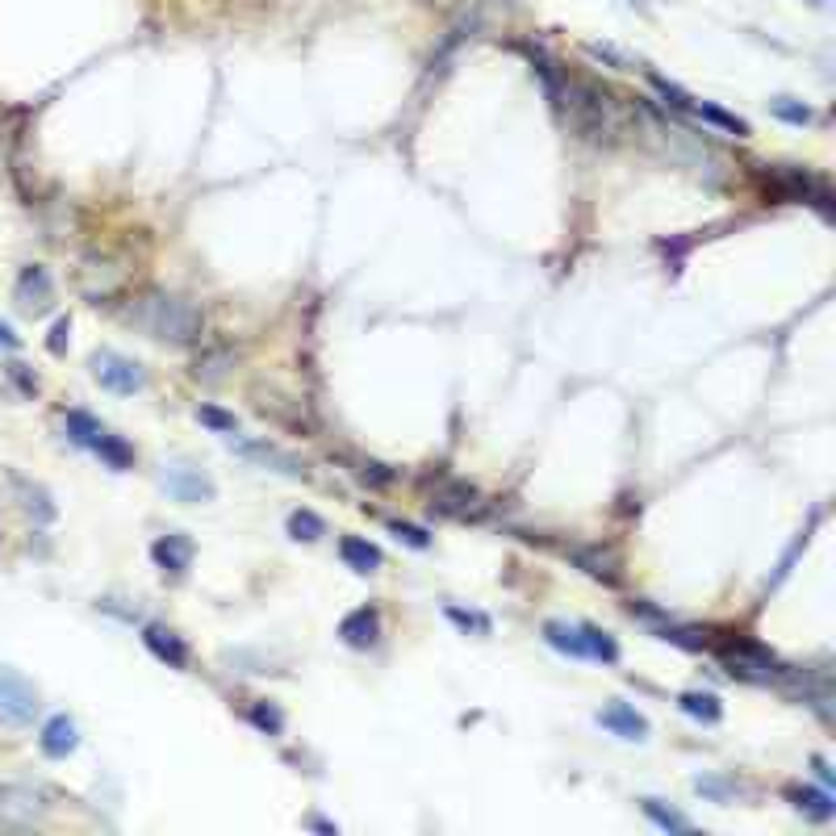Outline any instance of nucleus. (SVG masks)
<instances>
[{"label":"nucleus","instance_id":"f257e3e1","mask_svg":"<svg viewBox=\"0 0 836 836\" xmlns=\"http://www.w3.org/2000/svg\"><path fill=\"white\" fill-rule=\"evenodd\" d=\"M130 322L138 331H147L151 339L159 343H197L201 331H205V322H201V310L193 306V301H184V297H172V293H143L134 301V310H130Z\"/></svg>","mask_w":836,"mask_h":836},{"label":"nucleus","instance_id":"f03ea898","mask_svg":"<svg viewBox=\"0 0 836 836\" xmlns=\"http://www.w3.org/2000/svg\"><path fill=\"white\" fill-rule=\"evenodd\" d=\"M38 690L17 669L0 665V728H30L38 715Z\"/></svg>","mask_w":836,"mask_h":836},{"label":"nucleus","instance_id":"7ed1b4c3","mask_svg":"<svg viewBox=\"0 0 836 836\" xmlns=\"http://www.w3.org/2000/svg\"><path fill=\"white\" fill-rule=\"evenodd\" d=\"M46 816V799L42 791L26 782H5L0 786V824L5 828H30Z\"/></svg>","mask_w":836,"mask_h":836},{"label":"nucleus","instance_id":"20e7f679","mask_svg":"<svg viewBox=\"0 0 836 836\" xmlns=\"http://www.w3.org/2000/svg\"><path fill=\"white\" fill-rule=\"evenodd\" d=\"M92 377H97L109 393H122V398H130V393H138L147 385L143 368H138L130 356H118V352H97V356H92Z\"/></svg>","mask_w":836,"mask_h":836},{"label":"nucleus","instance_id":"39448f33","mask_svg":"<svg viewBox=\"0 0 836 836\" xmlns=\"http://www.w3.org/2000/svg\"><path fill=\"white\" fill-rule=\"evenodd\" d=\"M159 485L184 506H197V502H214L218 498V485L209 481L201 469H189V464H164L159 473Z\"/></svg>","mask_w":836,"mask_h":836},{"label":"nucleus","instance_id":"423d86ee","mask_svg":"<svg viewBox=\"0 0 836 836\" xmlns=\"http://www.w3.org/2000/svg\"><path fill=\"white\" fill-rule=\"evenodd\" d=\"M724 669L732 678H745V682H778L786 678V669L765 653V648H753V644H736L724 653Z\"/></svg>","mask_w":836,"mask_h":836},{"label":"nucleus","instance_id":"0eeeda50","mask_svg":"<svg viewBox=\"0 0 836 836\" xmlns=\"http://www.w3.org/2000/svg\"><path fill=\"white\" fill-rule=\"evenodd\" d=\"M230 452L260 464V469H272V473H285V477H306V464H301L293 452L268 444V439H230Z\"/></svg>","mask_w":836,"mask_h":836},{"label":"nucleus","instance_id":"6e6552de","mask_svg":"<svg viewBox=\"0 0 836 836\" xmlns=\"http://www.w3.org/2000/svg\"><path fill=\"white\" fill-rule=\"evenodd\" d=\"M51 301H55V285H51V276H46V268L26 264L17 276V306L26 314H46Z\"/></svg>","mask_w":836,"mask_h":836},{"label":"nucleus","instance_id":"1a4fd4ad","mask_svg":"<svg viewBox=\"0 0 836 836\" xmlns=\"http://www.w3.org/2000/svg\"><path fill=\"white\" fill-rule=\"evenodd\" d=\"M38 745H42L46 757H55V761L72 757L76 745H80L76 719H72V715H51V719H46V728H42V736H38Z\"/></svg>","mask_w":836,"mask_h":836},{"label":"nucleus","instance_id":"9d476101","mask_svg":"<svg viewBox=\"0 0 836 836\" xmlns=\"http://www.w3.org/2000/svg\"><path fill=\"white\" fill-rule=\"evenodd\" d=\"M151 561L164 569V573H172V577H180L184 569L193 565V540L189 536H180V531H172V536H159L155 544H151Z\"/></svg>","mask_w":836,"mask_h":836},{"label":"nucleus","instance_id":"9b49d317","mask_svg":"<svg viewBox=\"0 0 836 836\" xmlns=\"http://www.w3.org/2000/svg\"><path fill=\"white\" fill-rule=\"evenodd\" d=\"M143 644H147L164 665H172V669H184V665H189V648H184V640L172 632V627H164V623H147V627H143Z\"/></svg>","mask_w":836,"mask_h":836},{"label":"nucleus","instance_id":"f8f14e48","mask_svg":"<svg viewBox=\"0 0 836 836\" xmlns=\"http://www.w3.org/2000/svg\"><path fill=\"white\" fill-rule=\"evenodd\" d=\"M598 724L623 736V740H648V719L636 711V707H627V703H611V707H602L598 711Z\"/></svg>","mask_w":836,"mask_h":836},{"label":"nucleus","instance_id":"ddd939ff","mask_svg":"<svg viewBox=\"0 0 836 836\" xmlns=\"http://www.w3.org/2000/svg\"><path fill=\"white\" fill-rule=\"evenodd\" d=\"M339 636H343V644H352V648H373L381 640V615H377V607L352 611V615L339 623Z\"/></svg>","mask_w":836,"mask_h":836},{"label":"nucleus","instance_id":"4468645a","mask_svg":"<svg viewBox=\"0 0 836 836\" xmlns=\"http://www.w3.org/2000/svg\"><path fill=\"white\" fill-rule=\"evenodd\" d=\"M9 481H13V490H17V498H21V510L34 519V523H55V515H59V506L51 502V494L42 490L38 481H26L21 473H9Z\"/></svg>","mask_w":836,"mask_h":836},{"label":"nucleus","instance_id":"2eb2a0df","mask_svg":"<svg viewBox=\"0 0 836 836\" xmlns=\"http://www.w3.org/2000/svg\"><path fill=\"white\" fill-rule=\"evenodd\" d=\"M573 561L582 565L594 577V582L619 586V561H615V552H607V548H573Z\"/></svg>","mask_w":836,"mask_h":836},{"label":"nucleus","instance_id":"dca6fc26","mask_svg":"<svg viewBox=\"0 0 836 836\" xmlns=\"http://www.w3.org/2000/svg\"><path fill=\"white\" fill-rule=\"evenodd\" d=\"M339 556L347 561V569H356V573H377L381 569V548L360 540V536H343L339 540Z\"/></svg>","mask_w":836,"mask_h":836},{"label":"nucleus","instance_id":"f3484780","mask_svg":"<svg viewBox=\"0 0 836 836\" xmlns=\"http://www.w3.org/2000/svg\"><path fill=\"white\" fill-rule=\"evenodd\" d=\"M544 640L556 648V653H569V657H586V636H582V623H544Z\"/></svg>","mask_w":836,"mask_h":836},{"label":"nucleus","instance_id":"a211bd4d","mask_svg":"<svg viewBox=\"0 0 836 836\" xmlns=\"http://www.w3.org/2000/svg\"><path fill=\"white\" fill-rule=\"evenodd\" d=\"M67 439L72 444H80V448H97L101 444V435H105V427H101V418H92L88 410H67Z\"/></svg>","mask_w":836,"mask_h":836},{"label":"nucleus","instance_id":"6ab92c4d","mask_svg":"<svg viewBox=\"0 0 836 836\" xmlns=\"http://www.w3.org/2000/svg\"><path fill=\"white\" fill-rule=\"evenodd\" d=\"M678 707L690 719H699V724H719V719H724V703H719L715 694H707V690H686L678 699Z\"/></svg>","mask_w":836,"mask_h":836},{"label":"nucleus","instance_id":"aec40b11","mask_svg":"<svg viewBox=\"0 0 836 836\" xmlns=\"http://www.w3.org/2000/svg\"><path fill=\"white\" fill-rule=\"evenodd\" d=\"M473 502H477V490H473V485H464V481L439 485V494H435V506L448 510V515H469Z\"/></svg>","mask_w":836,"mask_h":836},{"label":"nucleus","instance_id":"412c9836","mask_svg":"<svg viewBox=\"0 0 836 836\" xmlns=\"http://www.w3.org/2000/svg\"><path fill=\"white\" fill-rule=\"evenodd\" d=\"M92 452H97V456H101V460L109 464V469H113V473H126V469H130V464H134V448L126 444V439H122V435H109V431L101 435V444H97V448H92Z\"/></svg>","mask_w":836,"mask_h":836},{"label":"nucleus","instance_id":"4be33fe9","mask_svg":"<svg viewBox=\"0 0 836 836\" xmlns=\"http://www.w3.org/2000/svg\"><path fill=\"white\" fill-rule=\"evenodd\" d=\"M582 636H586V657L590 661H607V665L619 661V644H615L611 632H602V627H594V623H582Z\"/></svg>","mask_w":836,"mask_h":836},{"label":"nucleus","instance_id":"5701e85b","mask_svg":"<svg viewBox=\"0 0 836 836\" xmlns=\"http://www.w3.org/2000/svg\"><path fill=\"white\" fill-rule=\"evenodd\" d=\"M690 113H699L703 122H711V126H719V130H728V134H736V138H745V134H749V122H740L736 113L719 109V105H703V101H694V105H690Z\"/></svg>","mask_w":836,"mask_h":836},{"label":"nucleus","instance_id":"b1692460","mask_svg":"<svg viewBox=\"0 0 836 836\" xmlns=\"http://www.w3.org/2000/svg\"><path fill=\"white\" fill-rule=\"evenodd\" d=\"M644 816L653 820L657 828H665V832H694V824L682 816V811H673V807H665L661 799H644Z\"/></svg>","mask_w":836,"mask_h":836},{"label":"nucleus","instance_id":"393cba45","mask_svg":"<svg viewBox=\"0 0 836 836\" xmlns=\"http://www.w3.org/2000/svg\"><path fill=\"white\" fill-rule=\"evenodd\" d=\"M289 536H293V540L314 544V540L327 536V523H322V519L314 515V510H293V515H289Z\"/></svg>","mask_w":836,"mask_h":836},{"label":"nucleus","instance_id":"a878e982","mask_svg":"<svg viewBox=\"0 0 836 836\" xmlns=\"http://www.w3.org/2000/svg\"><path fill=\"white\" fill-rule=\"evenodd\" d=\"M791 799H795L799 811H807L811 820H832L836 816V803H832L828 791H795Z\"/></svg>","mask_w":836,"mask_h":836},{"label":"nucleus","instance_id":"bb28decb","mask_svg":"<svg viewBox=\"0 0 836 836\" xmlns=\"http://www.w3.org/2000/svg\"><path fill=\"white\" fill-rule=\"evenodd\" d=\"M770 113H774V118H782V122H791V126H807L811 122V109L803 101H791V97H774Z\"/></svg>","mask_w":836,"mask_h":836},{"label":"nucleus","instance_id":"cd10ccee","mask_svg":"<svg viewBox=\"0 0 836 836\" xmlns=\"http://www.w3.org/2000/svg\"><path fill=\"white\" fill-rule=\"evenodd\" d=\"M251 724L260 728V732H272L276 736V732L285 728V719H281V711L268 707V703H251Z\"/></svg>","mask_w":836,"mask_h":836},{"label":"nucleus","instance_id":"c85d7f7f","mask_svg":"<svg viewBox=\"0 0 836 836\" xmlns=\"http://www.w3.org/2000/svg\"><path fill=\"white\" fill-rule=\"evenodd\" d=\"M694 791L715 799V803H728L736 795V782H724V778H694Z\"/></svg>","mask_w":836,"mask_h":836},{"label":"nucleus","instance_id":"c756f323","mask_svg":"<svg viewBox=\"0 0 836 836\" xmlns=\"http://www.w3.org/2000/svg\"><path fill=\"white\" fill-rule=\"evenodd\" d=\"M648 84H653L661 97H665V105H673V109H686L690 113V105H694V97H686V92L678 88V84H669V80H661V76H648Z\"/></svg>","mask_w":836,"mask_h":836},{"label":"nucleus","instance_id":"7c9ffc66","mask_svg":"<svg viewBox=\"0 0 836 836\" xmlns=\"http://www.w3.org/2000/svg\"><path fill=\"white\" fill-rule=\"evenodd\" d=\"M197 418L205 427H214V431H222V435H230V431H239V423H235V414H226V410H218V406H201L197 410Z\"/></svg>","mask_w":836,"mask_h":836},{"label":"nucleus","instance_id":"2f4dec72","mask_svg":"<svg viewBox=\"0 0 836 836\" xmlns=\"http://www.w3.org/2000/svg\"><path fill=\"white\" fill-rule=\"evenodd\" d=\"M389 531H393V536H398V540H406L410 548H431V536H427L423 527H414V523H402V519H393V523H389Z\"/></svg>","mask_w":836,"mask_h":836},{"label":"nucleus","instance_id":"473e14b6","mask_svg":"<svg viewBox=\"0 0 836 836\" xmlns=\"http://www.w3.org/2000/svg\"><path fill=\"white\" fill-rule=\"evenodd\" d=\"M226 360H230L226 352H209V356H201V360H197V377H201V381H218V377L226 373V368H222Z\"/></svg>","mask_w":836,"mask_h":836},{"label":"nucleus","instance_id":"72a5a7b5","mask_svg":"<svg viewBox=\"0 0 836 836\" xmlns=\"http://www.w3.org/2000/svg\"><path fill=\"white\" fill-rule=\"evenodd\" d=\"M448 619H452V623H460V627H473V632H481V636L490 632V619H485V615H477V611H460V607H448Z\"/></svg>","mask_w":836,"mask_h":836},{"label":"nucleus","instance_id":"f704fd0d","mask_svg":"<svg viewBox=\"0 0 836 836\" xmlns=\"http://www.w3.org/2000/svg\"><path fill=\"white\" fill-rule=\"evenodd\" d=\"M9 377L17 381V389H21V393H26V398H34V393H38V377L30 373V368H26V364H9Z\"/></svg>","mask_w":836,"mask_h":836},{"label":"nucleus","instance_id":"c9c22d12","mask_svg":"<svg viewBox=\"0 0 836 836\" xmlns=\"http://www.w3.org/2000/svg\"><path fill=\"white\" fill-rule=\"evenodd\" d=\"M360 477H364V481H373V485H389V481H393V473L385 469V464H377V460L360 464Z\"/></svg>","mask_w":836,"mask_h":836},{"label":"nucleus","instance_id":"e433bc0d","mask_svg":"<svg viewBox=\"0 0 836 836\" xmlns=\"http://www.w3.org/2000/svg\"><path fill=\"white\" fill-rule=\"evenodd\" d=\"M586 51H590L594 59H607V63H615V67H627V59H623V55L615 51V46H607V42H590Z\"/></svg>","mask_w":836,"mask_h":836},{"label":"nucleus","instance_id":"4c0bfd02","mask_svg":"<svg viewBox=\"0 0 836 836\" xmlns=\"http://www.w3.org/2000/svg\"><path fill=\"white\" fill-rule=\"evenodd\" d=\"M67 335H72V322H67V318H59V322H55V331H51V352H55V356L63 352Z\"/></svg>","mask_w":836,"mask_h":836},{"label":"nucleus","instance_id":"58836bf2","mask_svg":"<svg viewBox=\"0 0 836 836\" xmlns=\"http://www.w3.org/2000/svg\"><path fill=\"white\" fill-rule=\"evenodd\" d=\"M17 343H21V339H17V335H13L9 327H5V322H0V352H13Z\"/></svg>","mask_w":836,"mask_h":836},{"label":"nucleus","instance_id":"ea45409f","mask_svg":"<svg viewBox=\"0 0 836 836\" xmlns=\"http://www.w3.org/2000/svg\"><path fill=\"white\" fill-rule=\"evenodd\" d=\"M811 765H816V778H820L824 786H832V770H828V761H824V757H816Z\"/></svg>","mask_w":836,"mask_h":836},{"label":"nucleus","instance_id":"a19ab883","mask_svg":"<svg viewBox=\"0 0 836 836\" xmlns=\"http://www.w3.org/2000/svg\"><path fill=\"white\" fill-rule=\"evenodd\" d=\"M627 5H636V9H644V0H627Z\"/></svg>","mask_w":836,"mask_h":836}]
</instances>
